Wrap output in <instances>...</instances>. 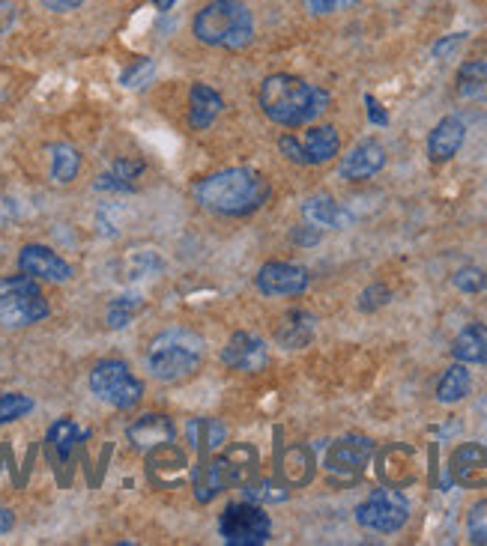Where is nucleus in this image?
<instances>
[{
  "label": "nucleus",
  "mask_w": 487,
  "mask_h": 546,
  "mask_svg": "<svg viewBox=\"0 0 487 546\" xmlns=\"http://www.w3.org/2000/svg\"><path fill=\"white\" fill-rule=\"evenodd\" d=\"M195 203L216 215H251L269 197V182L257 171L248 168H228L195 182L192 188Z\"/></svg>",
  "instance_id": "1"
},
{
  "label": "nucleus",
  "mask_w": 487,
  "mask_h": 546,
  "mask_svg": "<svg viewBox=\"0 0 487 546\" xmlns=\"http://www.w3.org/2000/svg\"><path fill=\"white\" fill-rule=\"evenodd\" d=\"M329 105V93L296 78V75H269L260 84V108L263 114L287 129L314 123Z\"/></svg>",
  "instance_id": "2"
},
{
  "label": "nucleus",
  "mask_w": 487,
  "mask_h": 546,
  "mask_svg": "<svg viewBox=\"0 0 487 546\" xmlns=\"http://www.w3.org/2000/svg\"><path fill=\"white\" fill-rule=\"evenodd\" d=\"M192 30L204 45L237 51L251 42L254 18H251L248 6L240 0H213L195 15Z\"/></svg>",
  "instance_id": "3"
},
{
  "label": "nucleus",
  "mask_w": 487,
  "mask_h": 546,
  "mask_svg": "<svg viewBox=\"0 0 487 546\" xmlns=\"http://www.w3.org/2000/svg\"><path fill=\"white\" fill-rule=\"evenodd\" d=\"M204 356V341L201 335L189 332V329H171L162 332L150 350H147V367L156 379L162 382H177L192 376L201 367Z\"/></svg>",
  "instance_id": "4"
},
{
  "label": "nucleus",
  "mask_w": 487,
  "mask_h": 546,
  "mask_svg": "<svg viewBox=\"0 0 487 546\" xmlns=\"http://www.w3.org/2000/svg\"><path fill=\"white\" fill-rule=\"evenodd\" d=\"M257 472V451L248 442H237L228 451H222L216 460H210L201 469L198 481V502H210L216 493L228 487H243Z\"/></svg>",
  "instance_id": "5"
},
{
  "label": "nucleus",
  "mask_w": 487,
  "mask_h": 546,
  "mask_svg": "<svg viewBox=\"0 0 487 546\" xmlns=\"http://www.w3.org/2000/svg\"><path fill=\"white\" fill-rule=\"evenodd\" d=\"M90 391L114 409H132L138 406L144 385L141 379H135L129 364L120 359H105L90 370Z\"/></svg>",
  "instance_id": "6"
},
{
  "label": "nucleus",
  "mask_w": 487,
  "mask_h": 546,
  "mask_svg": "<svg viewBox=\"0 0 487 546\" xmlns=\"http://www.w3.org/2000/svg\"><path fill=\"white\" fill-rule=\"evenodd\" d=\"M410 520V502L398 487H383L374 490L359 508H356V523L368 532L392 535Z\"/></svg>",
  "instance_id": "7"
},
{
  "label": "nucleus",
  "mask_w": 487,
  "mask_h": 546,
  "mask_svg": "<svg viewBox=\"0 0 487 546\" xmlns=\"http://www.w3.org/2000/svg\"><path fill=\"white\" fill-rule=\"evenodd\" d=\"M219 532L225 538V544L231 546H260L269 541L272 535V523L263 514V508L257 502H237L228 505L222 520H219Z\"/></svg>",
  "instance_id": "8"
},
{
  "label": "nucleus",
  "mask_w": 487,
  "mask_h": 546,
  "mask_svg": "<svg viewBox=\"0 0 487 546\" xmlns=\"http://www.w3.org/2000/svg\"><path fill=\"white\" fill-rule=\"evenodd\" d=\"M254 284L263 296H299L308 287V269H302L296 263L272 260V263L260 266Z\"/></svg>",
  "instance_id": "9"
},
{
  "label": "nucleus",
  "mask_w": 487,
  "mask_h": 546,
  "mask_svg": "<svg viewBox=\"0 0 487 546\" xmlns=\"http://www.w3.org/2000/svg\"><path fill=\"white\" fill-rule=\"evenodd\" d=\"M374 457V442L368 436H344L338 442L329 445L326 451V469L332 475H344V478H353L359 475L368 460Z\"/></svg>",
  "instance_id": "10"
},
{
  "label": "nucleus",
  "mask_w": 487,
  "mask_h": 546,
  "mask_svg": "<svg viewBox=\"0 0 487 546\" xmlns=\"http://www.w3.org/2000/svg\"><path fill=\"white\" fill-rule=\"evenodd\" d=\"M18 269L36 281H54V284H63L72 278V266L54 254L51 248L45 245H24L21 254H18Z\"/></svg>",
  "instance_id": "11"
},
{
  "label": "nucleus",
  "mask_w": 487,
  "mask_h": 546,
  "mask_svg": "<svg viewBox=\"0 0 487 546\" xmlns=\"http://www.w3.org/2000/svg\"><path fill=\"white\" fill-rule=\"evenodd\" d=\"M126 436H129L132 448H138V451H153V448H159V445L174 442L177 427H174V421H171L168 415L150 412V415H141L138 421H132L129 430H126Z\"/></svg>",
  "instance_id": "12"
},
{
  "label": "nucleus",
  "mask_w": 487,
  "mask_h": 546,
  "mask_svg": "<svg viewBox=\"0 0 487 546\" xmlns=\"http://www.w3.org/2000/svg\"><path fill=\"white\" fill-rule=\"evenodd\" d=\"M222 362L231 364L234 370H243V373H257L269 362L266 344L251 332H237V335H231L228 347L222 350Z\"/></svg>",
  "instance_id": "13"
},
{
  "label": "nucleus",
  "mask_w": 487,
  "mask_h": 546,
  "mask_svg": "<svg viewBox=\"0 0 487 546\" xmlns=\"http://www.w3.org/2000/svg\"><path fill=\"white\" fill-rule=\"evenodd\" d=\"M383 165H386V150H383V144H377V141H362V144H356L344 159H341V177L344 180H371L374 174H380L383 171Z\"/></svg>",
  "instance_id": "14"
},
{
  "label": "nucleus",
  "mask_w": 487,
  "mask_h": 546,
  "mask_svg": "<svg viewBox=\"0 0 487 546\" xmlns=\"http://www.w3.org/2000/svg\"><path fill=\"white\" fill-rule=\"evenodd\" d=\"M464 138H467V126L458 120V117H446L434 126L431 138H428V156L431 162L443 165L449 159L458 156V150L464 147Z\"/></svg>",
  "instance_id": "15"
},
{
  "label": "nucleus",
  "mask_w": 487,
  "mask_h": 546,
  "mask_svg": "<svg viewBox=\"0 0 487 546\" xmlns=\"http://www.w3.org/2000/svg\"><path fill=\"white\" fill-rule=\"evenodd\" d=\"M48 317V302L42 293H27V296H15V299H3L0 302V326H30Z\"/></svg>",
  "instance_id": "16"
},
{
  "label": "nucleus",
  "mask_w": 487,
  "mask_h": 546,
  "mask_svg": "<svg viewBox=\"0 0 487 546\" xmlns=\"http://www.w3.org/2000/svg\"><path fill=\"white\" fill-rule=\"evenodd\" d=\"M302 215L308 218V224L314 227H329V230H341L353 221V215L329 194H314L302 203Z\"/></svg>",
  "instance_id": "17"
},
{
  "label": "nucleus",
  "mask_w": 487,
  "mask_h": 546,
  "mask_svg": "<svg viewBox=\"0 0 487 546\" xmlns=\"http://www.w3.org/2000/svg\"><path fill=\"white\" fill-rule=\"evenodd\" d=\"M186 472H189V466H186V454H183L174 442L159 445V448H153V451H150V475H153V481H159V484L171 487V484L183 481V475H186Z\"/></svg>",
  "instance_id": "18"
},
{
  "label": "nucleus",
  "mask_w": 487,
  "mask_h": 546,
  "mask_svg": "<svg viewBox=\"0 0 487 546\" xmlns=\"http://www.w3.org/2000/svg\"><path fill=\"white\" fill-rule=\"evenodd\" d=\"M314 338V317L308 311H287L275 326V341L284 350H302Z\"/></svg>",
  "instance_id": "19"
},
{
  "label": "nucleus",
  "mask_w": 487,
  "mask_h": 546,
  "mask_svg": "<svg viewBox=\"0 0 487 546\" xmlns=\"http://www.w3.org/2000/svg\"><path fill=\"white\" fill-rule=\"evenodd\" d=\"M222 108H225V102H222V96L213 87H207V84H195L192 87V93H189V123L195 129L213 126L216 117L222 114Z\"/></svg>",
  "instance_id": "20"
},
{
  "label": "nucleus",
  "mask_w": 487,
  "mask_h": 546,
  "mask_svg": "<svg viewBox=\"0 0 487 546\" xmlns=\"http://www.w3.org/2000/svg\"><path fill=\"white\" fill-rule=\"evenodd\" d=\"M338 147H341V138L335 126H314L305 132V141H302L308 165H326L329 159L338 156Z\"/></svg>",
  "instance_id": "21"
},
{
  "label": "nucleus",
  "mask_w": 487,
  "mask_h": 546,
  "mask_svg": "<svg viewBox=\"0 0 487 546\" xmlns=\"http://www.w3.org/2000/svg\"><path fill=\"white\" fill-rule=\"evenodd\" d=\"M482 472H487V448L470 442V445H461L455 454H452V475L461 481V484H479Z\"/></svg>",
  "instance_id": "22"
},
{
  "label": "nucleus",
  "mask_w": 487,
  "mask_h": 546,
  "mask_svg": "<svg viewBox=\"0 0 487 546\" xmlns=\"http://www.w3.org/2000/svg\"><path fill=\"white\" fill-rule=\"evenodd\" d=\"M452 356L464 364H485L487 362V326L485 323H473L467 326L455 344H452Z\"/></svg>",
  "instance_id": "23"
},
{
  "label": "nucleus",
  "mask_w": 487,
  "mask_h": 546,
  "mask_svg": "<svg viewBox=\"0 0 487 546\" xmlns=\"http://www.w3.org/2000/svg\"><path fill=\"white\" fill-rule=\"evenodd\" d=\"M281 475L290 487H302L314 478V454L305 445H293L281 454Z\"/></svg>",
  "instance_id": "24"
},
{
  "label": "nucleus",
  "mask_w": 487,
  "mask_h": 546,
  "mask_svg": "<svg viewBox=\"0 0 487 546\" xmlns=\"http://www.w3.org/2000/svg\"><path fill=\"white\" fill-rule=\"evenodd\" d=\"M470 385H473V376H470L467 364L455 362L452 367H446V373L437 385V400L440 403H458L470 394Z\"/></svg>",
  "instance_id": "25"
},
{
  "label": "nucleus",
  "mask_w": 487,
  "mask_h": 546,
  "mask_svg": "<svg viewBox=\"0 0 487 546\" xmlns=\"http://www.w3.org/2000/svg\"><path fill=\"white\" fill-rule=\"evenodd\" d=\"M458 93L467 99H487V60H470L461 66Z\"/></svg>",
  "instance_id": "26"
},
{
  "label": "nucleus",
  "mask_w": 487,
  "mask_h": 546,
  "mask_svg": "<svg viewBox=\"0 0 487 546\" xmlns=\"http://www.w3.org/2000/svg\"><path fill=\"white\" fill-rule=\"evenodd\" d=\"M81 171V153L69 144H57L51 147V180L66 185L78 177Z\"/></svg>",
  "instance_id": "27"
},
{
  "label": "nucleus",
  "mask_w": 487,
  "mask_h": 546,
  "mask_svg": "<svg viewBox=\"0 0 487 546\" xmlns=\"http://www.w3.org/2000/svg\"><path fill=\"white\" fill-rule=\"evenodd\" d=\"M189 439H192L195 448L213 451V448H219L225 442V424L216 421V418H198V421L189 424Z\"/></svg>",
  "instance_id": "28"
},
{
  "label": "nucleus",
  "mask_w": 487,
  "mask_h": 546,
  "mask_svg": "<svg viewBox=\"0 0 487 546\" xmlns=\"http://www.w3.org/2000/svg\"><path fill=\"white\" fill-rule=\"evenodd\" d=\"M48 442H51L54 454H57L60 460H66V457L72 454V448L81 442V430H78V424H75V421L63 418V421H57V424L48 430Z\"/></svg>",
  "instance_id": "29"
},
{
  "label": "nucleus",
  "mask_w": 487,
  "mask_h": 546,
  "mask_svg": "<svg viewBox=\"0 0 487 546\" xmlns=\"http://www.w3.org/2000/svg\"><path fill=\"white\" fill-rule=\"evenodd\" d=\"M144 308V299L138 293H126V296H117L111 305H108V326L111 329H126L132 323V317Z\"/></svg>",
  "instance_id": "30"
},
{
  "label": "nucleus",
  "mask_w": 487,
  "mask_h": 546,
  "mask_svg": "<svg viewBox=\"0 0 487 546\" xmlns=\"http://www.w3.org/2000/svg\"><path fill=\"white\" fill-rule=\"evenodd\" d=\"M245 490V499L248 502H284L287 499V490L284 487H278V484H272V481H245L243 484Z\"/></svg>",
  "instance_id": "31"
},
{
  "label": "nucleus",
  "mask_w": 487,
  "mask_h": 546,
  "mask_svg": "<svg viewBox=\"0 0 487 546\" xmlns=\"http://www.w3.org/2000/svg\"><path fill=\"white\" fill-rule=\"evenodd\" d=\"M452 284L461 290V293H482L487 287V272L479 266H464L452 275Z\"/></svg>",
  "instance_id": "32"
},
{
  "label": "nucleus",
  "mask_w": 487,
  "mask_h": 546,
  "mask_svg": "<svg viewBox=\"0 0 487 546\" xmlns=\"http://www.w3.org/2000/svg\"><path fill=\"white\" fill-rule=\"evenodd\" d=\"M33 409V400L27 394H0V424H9Z\"/></svg>",
  "instance_id": "33"
},
{
  "label": "nucleus",
  "mask_w": 487,
  "mask_h": 546,
  "mask_svg": "<svg viewBox=\"0 0 487 546\" xmlns=\"http://www.w3.org/2000/svg\"><path fill=\"white\" fill-rule=\"evenodd\" d=\"M27 293H39L36 278L30 275H12V278H0V302L3 299H15V296H27Z\"/></svg>",
  "instance_id": "34"
},
{
  "label": "nucleus",
  "mask_w": 487,
  "mask_h": 546,
  "mask_svg": "<svg viewBox=\"0 0 487 546\" xmlns=\"http://www.w3.org/2000/svg\"><path fill=\"white\" fill-rule=\"evenodd\" d=\"M467 535L473 544L487 546V499L476 502L470 508V517H467Z\"/></svg>",
  "instance_id": "35"
},
{
  "label": "nucleus",
  "mask_w": 487,
  "mask_h": 546,
  "mask_svg": "<svg viewBox=\"0 0 487 546\" xmlns=\"http://www.w3.org/2000/svg\"><path fill=\"white\" fill-rule=\"evenodd\" d=\"M153 72H156V63L150 60V57H141V60H135V66H129L126 72H123V84L126 87H144L150 78H153Z\"/></svg>",
  "instance_id": "36"
},
{
  "label": "nucleus",
  "mask_w": 487,
  "mask_h": 546,
  "mask_svg": "<svg viewBox=\"0 0 487 546\" xmlns=\"http://www.w3.org/2000/svg\"><path fill=\"white\" fill-rule=\"evenodd\" d=\"M389 287H383V284H374V287H368L362 296H359V311H377V308H383L386 302H389Z\"/></svg>",
  "instance_id": "37"
},
{
  "label": "nucleus",
  "mask_w": 487,
  "mask_h": 546,
  "mask_svg": "<svg viewBox=\"0 0 487 546\" xmlns=\"http://www.w3.org/2000/svg\"><path fill=\"white\" fill-rule=\"evenodd\" d=\"M278 147H281V153H284L293 165H308L305 150H302V141H296L293 135H281V138H278Z\"/></svg>",
  "instance_id": "38"
},
{
  "label": "nucleus",
  "mask_w": 487,
  "mask_h": 546,
  "mask_svg": "<svg viewBox=\"0 0 487 546\" xmlns=\"http://www.w3.org/2000/svg\"><path fill=\"white\" fill-rule=\"evenodd\" d=\"M356 3L359 0H305L308 12H314V15H329L335 9H347V6H356Z\"/></svg>",
  "instance_id": "39"
},
{
  "label": "nucleus",
  "mask_w": 487,
  "mask_h": 546,
  "mask_svg": "<svg viewBox=\"0 0 487 546\" xmlns=\"http://www.w3.org/2000/svg\"><path fill=\"white\" fill-rule=\"evenodd\" d=\"M141 171H144V162H132V159H117L114 162V171L111 174H117L120 180L132 182L141 177Z\"/></svg>",
  "instance_id": "40"
},
{
  "label": "nucleus",
  "mask_w": 487,
  "mask_h": 546,
  "mask_svg": "<svg viewBox=\"0 0 487 546\" xmlns=\"http://www.w3.org/2000/svg\"><path fill=\"white\" fill-rule=\"evenodd\" d=\"M293 242L296 245H317L320 242V227H314V224L293 227Z\"/></svg>",
  "instance_id": "41"
},
{
  "label": "nucleus",
  "mask_w": 487,
  "mask_h": 546,
  "mask_svg": "<svg viewBox=\"0 0 487 546\" xmlns=\"http://www.w3.org/2000/svg\"><path fill=\"white\" fill-rule=\"evenodd\" d=\"M96 188H99V191H132V188H135V182L120 180L117 174H105V177H99V180H96Z\"/></svg>",
  "instance_id": "42"
},
{
  "label": "nucleus",
  "mask_w": 487,
  "mask_h": 546,
  "mask_svg": "<svg viewBox=\"0 0 487 546\" xmlns=\"http://www.w3.org/2000/svg\"><path fill=\"white\" fill-rule=\"evenodd\" d=\"M365 105H368V117H371L374 126H386V123H389V114L380 108V102H377L374 96H365Z\"/></svg>",
  "instance_id": "43"
},
{
  "label": "nucleus",
  "mask_w": 487,
  "mask_h": 546,
  "mask_svg": "<svg viewBox=\"0 0 487 546\" xmlns=\"http://www.w3.org/2000/svg\"><path fill=\"white\" fill-rule=\"evenodd\" d=\"M461 42H464V33H455V36H449V39L437 42V45H434V57H446V54H449V51H455Z\"/></svg>",
  "instance_id": "44"
},
{
  "label": "nucleus",
  "mask_w": 487,
  "mask_h": 546,
  "mask_svg": "<svg viewBox=\"0 0 487 546\" xmlns=\"http://www.w3.org/2000/svg\"><path fill=\"white\" fill-rule=\"evenodd\" d=\"M15 6L9 3V0H0V33H6L12 24H15Z\"/></svg>",
  "instance_id": "45"
},
{
  "label": "nucleus",
  "mask_w": 487,
  "mask_h": 546,
  "mask_svg": "<svg viewBox=\"0 0 487 546\" xmlns=\"http://www.w3.org/2000/svg\"><path fill=\"white\" fill-rule=\"evenodd\" d=\"M51 12H69L75 6H81V0H42Z\"/></svg>",
  "instance_id": "46"
},
{
  "label": "nucleus",
  "mask_w": 487,
  "mask_h": 546,
  "mask_svg": "<svg viewBox=\"0 0 487 546\" xmlns=\"http://www.w3.org/2000/svg\"><path fill=\"white\" fill-rule=\"evenodd\" d=\"M12 523H15V517H12V511H6V508H0V535H3V532H9V529H12Z\"/></svg>",
  "instance_id": "47"
},
{
  "label": "nucleus",
  "mask_w": 487,
  "mask_h": 546,
  "mask_svg": "<svg viewBox=\"0 0 487 546\" xmlns=\"http://www.w3.org/2000/svg\"><path fill=\"white\" fill-rule=\"evenodd\" d=\"M153 3H156V6H159L162 12H168V9H171V6H174L177 0H153Z\"/></svg>",
  "instance_id": "48"
},
{
  "label": "nucleus",
  "mask_w": 487,
  "mask_h": 546,
  "mask_svg": "<svg viewBox=\"0 0 487 546\" xmlns=\"http://www.w3.org/2000/svg\"><path fill=\"white\" fill-rule=\"evenodd\" d=\"M485 364H487V362H485Z\"/></svg>",
  "instance_id": "49"
}]
</instances>
